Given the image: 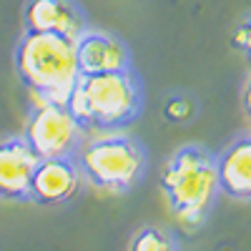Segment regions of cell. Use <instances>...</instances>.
Masks as SVG:
<instances>
[{
	"label": "cell",
	"mask_w": 251,
	"mask_h": 251,
	"mask_svg": "<svg viewBox=\"0 0 251 251\" xmlns=\"http://www.w3.org/2000/svg\"><path fill=\"white\" fill-rule=\"evenodd\" d=\"M66 106L83 131H121L143 111V83L133 68L80 73L66 98Z\"/></svg>",
	"instance_id": "obj_1"
},
{
	"label": "cell",
	"mask_w": 251,
	"mask_h": 251,
	"mask_svg": "<svg viewBox=\"0 0 251 251\" xmlns=\"http://www.w3.org/2000/svg\"><path fill=\"white\" fill-rule=\"evenodd\" d=\"M161 188L166 194L171 214L178 221L188 226H201L214 211L221 194L216 153L201 143L181 146L166 163Z\"/></svg>",
	"instance_id": "obj_2"
},
{
	"label": "cell",
	"mask_w": 251,
	"mask_h": 251,
	"mask_svg": "<svg viewBox=\"0 0 251 251\" xmlns=\"http://www.w3.org/2000/svg\"><path fill=\"white\" fill-rule=\"evenodd\" d=\"M15 73L30 96L66 100L78 71L75 40L55 33H25L15 46Z\"/></svg>",
	"instance_id": "obj_3"
},
{
	"label": "cell",
	"mask_w": 251,
	"mask_h": 251,
	"mask_svg": "<svg viewBox=\"0 0 251 251\" xmlns=\"http://www.w3.org/2000/svg\"><path fill=\"white\" fill-rule=\"evenodd\" d=\"M75 163L83 181L111 194H126L138 186L149 171L146 146L131 136H96L78 146Z\"/></svg>",
	"instance_id": "obj_4"
},
{
	"label": "cell",
	"mask_w": 251,
	"mask_h": 251,
	"mask_svg": "<svg viewBox=\"0 0 251 251\" xmlns=\"http://www.w3.org/2000/svg\"><path fill=\"white\" fill-rule=\"evenodd\" d=\"M33 106L25 121L23 138L38 158L75 156L78 146L86 141V131L75 121L66 100H50L33 96Z\"/></svg>",
	"instance_id": "obj_5"
},
{
	"label": "cell",
	"mask_w": 251,
	"mask_h": 251,
	"mask_svg": "<svg viewBox=\"0 0 251 251\" xmlns=\"http://www.w3.org/2000/svg\"><path fill=\"white\" fill-rule=\"evenodd\" d=\"M80 181L83 176L73 156L38 158L30 178V201L43 206H60L78 194Z\"/></svg>",
	"instance_id": "obj_6"
},
{
	"label": "cell",
	"mask_w": 251,
	"mask_h": 251,
	"mask_svg": "<svg viewBox=\"0 0 251 251\" xmlns=\"http://www.w3.org/2000/svg\"><path fill=\"white\" fill-rule=\"evenodd\" d=\"M88 28V18L75 0H25L23 30L25 33H55L78 38Z\"/></svg>",
	"instance_id": "obj_7"
},
{
	"label": "cell",
	"mask_w": 251,
	"mask_h": 251,
	"mask_svg": "<svg viewBox=\"0 0 251 251\" xmlns=\"http://www.w3.org/2000/svg\"><path fill=\"white\" fill-rule=\"evenodd\" d=\"M75 58L80 73H108L131 68V50L116 33L86 28L75 38Z\"/></svg>",
	"instance_id": "obj_8"
},
{
	"label": "cell",
	"mask_w": 251,
	"mask_h": 251,
	"mask_svg": "<svg viewBox=\"0 0 251 251\" xmlns=\"http://www.w3.org/2000/svg\"><path fill=\"white\" fill-rule=\"evenodd\" d=\"M38 156L23 136L0 141V199L30 201V178Z\"/></svg>",
	"instance_id": "obj_9"
},
{
	"label": "cell",
	"mask_w": 251,
	"mask_h": 251,
	"mask_svg": "<svg viewBox=\"0 0 251 251\" xmlns=\"http://www.w3.org/2000/svg\"><path fill=\"white\" fill-rule=\"evenodd\" d=\"M221 194L234 201H251V136H236L216 153Z\"/></svg>",
	"instance_id": "obj_10"
},
{
	"label": "cell",
	"mask_w": 251,
	"mask_h": 251,
	"mask_svg": "<svg viewBox=\"0 0 251 251\" xmlns=\"http://www.w3.org/2000/svg\"><path fill=\"white\" fill-rule=\"evenodd\" d=\"M128 251H181L176 236L163 226H143L133 234Z\"/></svg>",
	"instance_id": "obj_11"
},
{
	"label": "cell",
	"mask_w": 251,
	"mask_h": 251,
	"mask_svg": "<svg viewBox=\"0 0 251 251\" xmlns=\"http://www.w3.org/2000/svg\"><path fill=\"white\" fill-rule=\"evenodd\" d=\"M194 113H196L194 100L188 96H183V93L171 96L169 100H166V106H163V116L169 118V123H186Z\"/></svg>",
	"instance_id": "obj_12"
},
{
	"label": "cell",
	"mask_w": 251,
	"mask_h": 251,
	"mask_svg": "<svg viewBox=\"0 0 251 251\" xmlns=\"http://www.w3.org/2000/svg\"><path fill=\"white\" fill-rule=\"evenodd\" d=\"M234 48L244 50L249 58H251V15L246 20H241V25L236 28V35H234Z\"/></svg>",
	"instance_id": "obj_13"
},
{
	"label": "cell",
	"mask_w": 251,
	"mask_h": 251,
	"mask_svg": "<svg viewBox=\"0 0 251 251\" xmlns=\"http://www.w3.org/2000/svg\"><path fill=\"white\" fill-rule=\"evenodd\" d=\"M241 108H244V113L251 118V75L246 78V83H244V93H241Z\"/></svg>",
	"instance_id": "obj_14"
}]
</instances>
